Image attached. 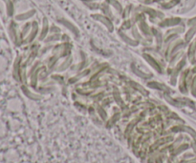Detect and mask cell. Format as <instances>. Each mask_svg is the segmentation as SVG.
Masks as SVG:
<instances>
[{
    "label": "cell",
    "mask_w": 196,
    "mask_h": 163,
    "mask_svg": "<svg viewBox=\"0 0 196 163\" xmlns=\"http://www.w3.org/2000/svg\"><path fill=\"white\" fill-rule=\"evenodd\" d=\"M143 57L149 62V64H150L151 66H153L154 69L158 70V72H160V71H161V67H160V63H158L153 57H152L151 55H149V54H143Z\"/></svg>",
    "instance_id": "6da1fadb"
},
{
    "label": "cell",
    "mask_w": 196,
    "mask_h": 163,
    "mask_svg": "<svg viewBox=\"0 0 196 163\" xmlns=\"http://www.w3.org/2000/svg\"><path fill=\"white\" fill-rule=\"evenodd\" d=\"M70 62H71V58H70L69 60L67 59V60L65 61V62L63 63V64L61 65V67H60V68H59V70L60 71V70H63V69H66V67H67V63H70Z\"/></svg>",
    "instance_id": "3957f363"
},
{
    "label": "cell",
    "mask_w": 196,
    "mask_h": 163,
    "mask_svg": "<svg viewBox=\"0 0 196 163\" xmlns=\"http://www.w3.org/2000/svg\"><path fill=\"white\" fill-rule=\"evenodd\" d=\"M148 85H149V87H151V88H154V89H160V90H164V89H166L164 85H162V84H159L158 82H150V83H148Z\"/></svg>",
    "instance_id": "7a4b0ae2"
}]
</instances>
